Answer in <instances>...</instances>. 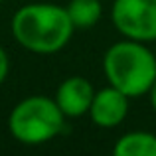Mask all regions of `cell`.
<instances>
[{
    "instance_id": "6da1fadb",
    "label": "cell",
    "mask_w": 156,
    "mask_h": 156,
    "mask_svg": "<svg viewBox=\"0 0 156 156\" xmlns=\"http://www.w3.org/2000/svg\"><path fill=\"white\" fill-rule=\"evenodd\" d=\"M10 30L24 50L38 55H50L67 46L75 28L67 8L48 2H34L14 12Z\"/></svg>"
},
{
    "instance_id": "7a4b0ae2",
    "label": "cell",
    "mask_w": 156,
    "mask_h": 156,
    "mask_svg": "<svg viewBox=\"0 0 156 156\" xmlns=\"http://www.w3.org/2000/svg\"><path fill=\"white\" fill-rule=\"evenodd\" d=\"M103 71L109 85L122 91L129 99L148 95L156 81V55L144 42L122 40L105 51Z\"/></svg>"
},
{
    "instance_id": "3957f363",
    "label": "cell",
    "mask_w": 156,
    "mask_h": 156,
    "mask_svg": "<svg viewBox=\"0 0 156 156\" xmlns=\"http://www.w3.org/2000/svg\"><path fill=\"white\" fill-rule=\"evenodd\" d=\"M65 115L57 107L55 99L44 95H32L22 99L8 117L10 134L18 142L28 146L44 144L55 138L63 130Z\"/></svg>"
},
{
    "instance_id": "277c9868",
    "label": "cell",
    "mask_w": 156,
    "mask_h": 156,
    "mask_svg": "<svg viewBox=\"0 0 156 156\" xmlns=\"http://www.w3.org/2000/svg\"><path fill=\"white\" fill-rule=\"evenodd\" d=\"M111 20L117 32L126 40H156V0H115Z\"/></svg>"
},
{
    "instance_id": "5b68a950",
    "label": "cell",
    "mask_w": 156,
    "mask_h": 156,
    "mask_svg": "<svg viewBox=\"0 0 156 156\" xmlns=\"http://www.w3.org/2000/svg\"><path fill=\"white\" fill-rule=\"evenodd\" d=\"M89 115L99 129H115L129 115V97L117 87L107 85L101 91H95Z\"/></svg>"
},
{
    "instance_id": "8992f818",
    "label": "cell",
    "mask_w": 156,
    "mask_h": 156,
    "mask_svg": "<svg viewBox=\"0 0 156 156\" xmlns=\"http://www.w3.org/2000/svg\"><path fill=\"white\" fill-rule=\"evenodd\" d=\"M93 97H95V89H93L91 81L81 75H71L59 83L53 99L65 117L77 119L89 113Z\"/></svg>"
},
{
    "instance_id": "52a82bcc",
    "label": "cell",
    "mask_w": 156,
    "mask_h": 156,
    "mask_svg": "<svg viewBox=\"0 0 156 156\" xmlns=\"http://www.w3.org/2000/svg\"><path fill=\"white\" fill-rule=\"evenodd\" d=\"M115 156H156V134L146 130L126 133L115 142Z\"/></svg>"
},
{
    "instance_id": "ba28073f",
    "label": "cell",
    "mask_w": 156,
    "mask_h": 156,
    "mask_svg": "<svg viewBox=\"0 0 156 156\" xmlns=\"http://www.w3.org/2000/svg\"><path fill=\"white\" fill-rule=\"evenodd\" d=\"M67 14L71 18L73 28H93L103 16L101 0H71L67 4Z\"/></svg>"
},
{
    "instance_id": "9c48e42d",
    "label": "cell",
    "mask_w": 156,
    "mask_h": 156,
    "mask_svg": "<svg viewBox=\"0 0 156 156\" xmlns=\"http://www.w3.org/2000/svg\"><path fill=\"white\" fill-rule=\"evenodd\" d=\"M8 71H10V59H8V53L0 46V85L6 81L8 77Z\"/></svg>"
},
{
    "instance_id": "30bf717a",
    "label": "cell",
    "mask_w": 156,
    "mask_h": 156,
    "mask_svg": "<svg viewBox=\"0 0 156 156\" xmlns=\"http://www.w3.org/2000/svg\"><path fill=\"white\" fill-rule=\"evenodd\" d=\"M148 97H150V105H152V109L156 111V81H154V85H152V87H150Z\"/></svg>"
},
{
    "instance_id": "8fae6325",
    "label": "cell",
    "mask_w": 156,
    "mask_h": 156,
    "mask_svg": "<svg viewBox=\"0 0 156 156\" xmlns=\"http://www.w3.org/2000/svg\"><path fill=\"white\" fill-rule=\"evenodd\" d=\"M0 2H4V0H0Z\"/></svg>"
}]
</instances>
